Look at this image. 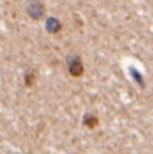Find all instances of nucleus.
Masks as SVG:
<instances>
[{
	"instance_id": "f257e3e1",
	"label": "nucleus",
	"mask_w": 153,
	"mask_h": 154,
	"mask_svg": "<svg viewBox=\"0 0 153 154\" xmlns=\"http://www.w3.org/2000/svg\"><path fill=\"white\" fill-rule=\"evenodd\" d=\"M68 69H69V73L72 75V76H81L83 75V63H81V60H80V57L78 55H71V57H68Z\"/></svg>"
},
{
	"instance_id": "f03ea898",
	"label": "nucleus",
	"mask_w": 153,
	"mask_h": 154,
	"mask_svg": "<svg viewBox=\"0 0 153 154\" xmlns=\"http://www.w3.org/2000/svg\"><path fill=\"white\" fill-rule=\"evenodd\" d=\"M29 14L30 17H33L35 20H39L42 15H44V6L38 2H33L30 6H29Z\"/></svg>"
},
{
	"instance_id": "7ed1b4c3",
	"label": "nucleus",
	"mask_w": 153,
	"mask_h": 154,
	"mask_svg": "<svg viewBox=\"0 0 153 154\" xmlns=\"http://www.w3.org/2000/svg\"><path fill=\"white\" fill-rule=\"evenodd\" d=\"M45 27H47V30H48L50 33H57V32L60 30V27H62V26H60V23H59L56 18H53V17H51V18L47 20Z\"/></svg>"
},
{
	"instance_id": "20e7f679",
	"label": "nucleus",
	"mask_w": 153,
	"mask_h": 154,
	"mask_svg": "<svg viewBox=\"0 0 153 154\" xmlns=\"http://www.w3.org/2000/svg\"><path fill=\"white\" fill-rule=\"evenodd\" d=\"M84 123H86V126H89V127H95L96 123H98V118H95V117H92V115H86V117H84Z\"/></svg>"
},
{
	"instance_id": "39448f33",
	"label": "nucleus",
	"mask_w": 153,
	"mask_h": 154,
	"mask_svg": "<svg viewBox=\"0 0 153 154\" xmlns=\"http://www.w3.org/2000/svg\"><path fill=\"white\" fill-rule=\"evenodd\" d=\"M131 72L134 73V76H135V79L138 81V84H141V85L144 87V82H143V76H140V75L137 73V70H135V69H131Z\"/></svg>"
}]
</instances>
